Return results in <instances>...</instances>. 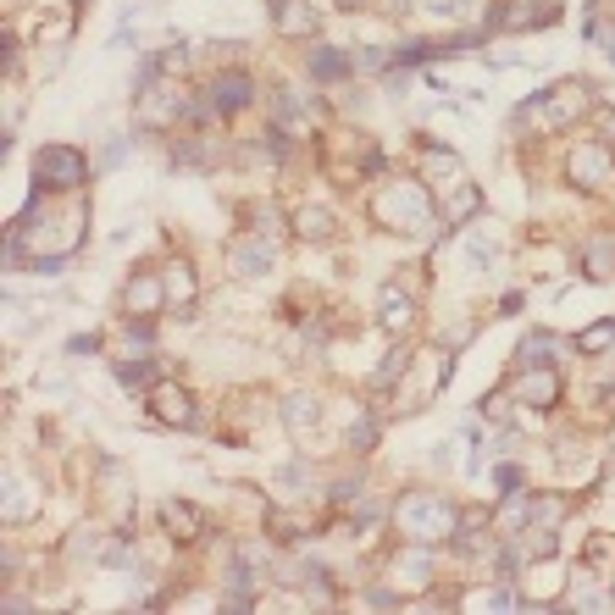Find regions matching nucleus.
Returning a JSON list of instances; mask_svg holds the SVG:
<instances>
[{
    "label": "nucleus",
    "mask_w": 615,
    "mask_h": 615,
    "mask_svg": "<svg viewBox=\"0 0 615 615\" xmlns=\"http://www.w3.org/2000/svg\"><path fill=\"white\" fill-rule=\"evenodd\" d=\"M161 521H167L172 538H183V543L205 532V510H200V505H189V499H167V505H161Z\"/></svg>",
    "instance_id": "obj_18"
},
{
    "label": "nucleus",
    "mask_w": 615,
    "mask_h": 615,
    "mask_svg": "<svg viewBox=\"0 0 615 615\" xmlns=\"http://www.w3.org/2000/svg\"><path fill=\"white\" fill-rule=\"evenodd\" d=\"M405 366H410V350H388V361L372 372V388H388L394 377H405Z\"/></svg>",
    "instance_id": "obj_28"
},
{
    "label": "nucleus",
    "mask_w": 615,
    "mask_h": 615,
    "mask_svg": "<svg viewBox=\"0 0 615 615\" xmlns=\"http://www.w3.org/2000/svg\"><path fill=\"white\" fill-rule=\"evenodd\" d=\"M527 521H543V527H555V521H560V499H532V505H527Z\"/></svg>",
    "instance_id": "obj_30"
},
{
    "label": "nucleus",
    "mask_w": 615,
    "mask_h": 615,
    "mask_svg": "<svg viewBox=\"0 0 615 615\" xmlns=\"http://www.w3.org/2000/svg\"><path fill=\"white\" fill-rule=\"evenodd\" d=\"M28 499H23V483H17V471H6V521H23Z\"/></svg>",
    "instance_id": "obj_29"
},
{
    "label": "nucleus",
    "mask_w": 615,
    "mask_h": 615,
    "mask_svg": "<svg viewBox=\"0 0 615 615\" xmlns=\"http://www.w3.org/2000/svg\"><path fill=\"white\" fill-rule=\"evenodd\" d=\"M377 322H383L388 333H405V327L416 322V300H410L405 289H394V283H388V289L377 294Z\"/></svg>",
    "instance_id": "obj_16"
},
{
    "label": "nucleus",
    "mask_w": 615,
    "mask_h": 615,
    "mask_svg": "<svg viewBox=\"0 0 615 615\" xmlns=\"http://www.w3.org/2000/svg\"><path fill=\"white\" fill-rule=\"evenodd\" d=\"M516 399H521V405H532V410L560 405V372H555V366H521Z\"/></svg>",
    "instance_id": "obj_6"
},
{
    "label": "nucleus",
    "mask_w": 615,
    "mask_h": 615,
    "mask_svg": "<svg viewBox=\"0 0 615 615\" xmlns=\"http://www.w3.org/2000/svg\"><path fill=\"white\" fill-rule=\"evenodd\" d=\"M577 344H566L560 333H527L516 350V366H555L560 355H571Z\"/></svg>",
    "instance_id": "obj_14"
},
{
    "label": "nucleus",
    "mask_w": 615,
    "mask_h": 615,
    "mask_svg": "<svg viewBox=\"0 0 615 615\" xmlns=\"http://www.w3.org/2000/svg\"><path fill=\"white\" fill-rule=\"evenodd\" d=\"M582 106H588V84H555L516 106V128H566Z\"/></svg>",
    "instance_id": "obj_3"
},
{
    "label": "nucleus",
    "mask_w": 615,
    "mask_h": 615,
    "mask_svg": "<svg viewBox=\"0 0 615 615\" xmlns=\"http://www.w3.org/2000/svg\"><path fill=\"white\" fill-rule=\"evenodd\" d=\"M566 172L582 183V189H599V183L615 178V156L604 145H577V150H571V161H566Z\"/></svg>",
    "instance_id": "obj_8"
},
{
    "label": "nucleus",
    "mask_w": 615,
    "mask_h": 615,
    "mask_svg": "<svg viewBox=\"0 0 615 615\" xmlns=\"http://www.w3.org/2000/svg\"><path fill=\"white\" fill-rule=\"evenodd\" d=\"M427 178H466L455 150H427Z\"/></svg>",
    "instance_id": "obj_27"
},
{
    "label": "nucleus",
    "mask_w": 615,
    "mask_h": 615,
    "mask_svg": "<svg viewBox=\"0 0 615 615\" xmlns=\"http://www.w3.org/2000/svg\"><path fill=\"white\" fill-rule=\"evenodd\" d=\"M394 521H399V532H405V538L433 543V538H455L460 510L449 505L444 494H433V488H410V494L394 505Z\"/></svg>",
    "instance_id": "obj_1"
},
{
    "label": "nucleus",
    "mask_w": 615,
    "mask_h": 615,
    "mask_svg": "<svg viewBox=\"0 0 615 615\" xmlns=\"http://www.w3.org/2000/svg\"><path fill=\"white\" fill-rule=\"evenodd\" d=\"M604 133H610V139H615V111H610V117H604Z\"/></svg>",
    "instance_id": "obj_40"
},
{
    "label": "nucleus",
    "mask_w": 615,
    "mask_h": 615,
    "mask_svg": "<svg viewBox=\"0 0 615 615\" xmlns=\"http://www.w3.org/2000/svg\"><path fill=\"white\" fill-rule=\"evenodd\" d=\"M161 300H167V283H161L156 272H133L128 289H122V311L128 316H156Z\"/></svg>",
    "instance_id": "obj_10"
},
{
    "label": "nucleus",
    "mask_w": 615,
    "mask_h": 615,
    "mask_svg": "<svg viewBox=\"0 0 615 615\" xmlns=\"http://www.w3.org/2000/svg\"><path fill=\"white\" fill-rule=\"evenodd\" d=\"M95 344H100L95 333H78V338H67V355H95Z\"/></svg>",
    "instance_id": "obj_34"
},
{
    "label": "nucleus",
    "mask_w": 615,
    "mask_h": 615,
    "mask_svg": "<svg viewBox=\"0 0 615 615\" xmlns=\"http://www.w3.org/2000/svg\"><path fill=\"white\" fill-rule=\"evenodd\" d=\"M161 283H167V300L172 305H189L194 289H200V283H194V272H189V261H172L167 272H161Z\"/></svg>",
    "instance_id": "obj_24"
},
{
    "label": "nucleus",
    "mask_w": 615,
    "mask_h": 615,
    "mask_svg": "<svg viewBox=\"0 0 615 615\" xmlns=\"http://www.w3.org/2000/svg\"><path fill=\"white\" fill-rule=\"evenodd\" d=\"M183 100H178V89L172 84H145L139 89V122H145V128H167V122H178L183 117Z\"/></svg>",
    "instance_id": "obj_7"
},
{
    "label": "nucleus",
    "mask_w": 615,
    "mask_h": 615,
    "mask_svg": "<svg viewBox=\"0 0 615 615\" xmlns=\"http://www.w3.org/2000/svg\"><path fill=\"white\" fill-rule=\"evenodd\" d=\"M377 222H383V228H399V233H422L427 222H433V194L416 178H394L377 194Z\"/></svg>",
    "instance_id": "obj_2"
},
{
    "label": "nucleus",
    "mask_w": 615,
    "mask_h": 615,
    "mask_svg": "<svg viewBox=\"0 0 615 615\" xmlns=\"http://www.w3.org/2000/svg\"><path fill=\"white\" fill-rule=\"evenodd\" d=\"M150 410H156V422H167V427H194V399H189V388H178V383H150Z\"/></svg>",
    "instance_id": "obj_9"
},
{
    "label": "nucleus",
    "mask_w": 615,
    "mask_h": 615,
    "mask_svg": "<svg viewBox=\"0 0 615 615\" xmlns=\"http://www.w3.org/2000/svg\"><path fill=\"white\" fill-rule=\"evenodd\" d=\"M205 95H211L217 111H244L255 100V78L250 73H217L211 84H205Z\"/></svg>",
    "instance_id": "obj_11"
},
{
    "label": "nucleus",
    "mask_w": 615,
    "mask_h": 615,
    "mask_svg": "<svg viewBox=\"0 0 615 615\" xmlns=\"http://www.w3.org/2000/svg\"><path fill=\"white\" fill-rule=\"evenodd\" d=\"M477 205H483V194L471 189V183H460L455 200H449V211H444V222H438V233H449V228H460L466 217H477Z\"/></svg>",
    "instance_id": "obj_22"
},
{
    "label": "nucleus",
    "mask_w": 615,
    "mask_h": 615,
    "mask_svg": "<svg viewBox=\"0 0 615 615\" xmlns=\"http://www.w3.org/2000/svg\"><path fill=\"white\" fill-rule=\"evenodd\" d=\"M466 261H471V266H488V261H494V250H488L483 239H471V244H466Z\"/></svg>",
    "instance_id": "obj_36"
},
{
    "label": "nucleus",
    "mask_w": 615,
    "mask_h": 615,
    "mask_svg": "<svg viewBox=\"0 0 615 615\" xmlns=\"http://www.w3.org/2000/svg\"><path fill=\"white\" fill-rule=\"evenodd\" d=\"M272 532H278V538H300V521H294V516H283V510H278V516H272Z\"/></svg>",
    "instance_id": "obj_37"
},
{
    "label": "nucleus",
    "mask_w": 615,
    "mask_h": 615,
    "mask_svg": "<svg viewBox=\"0 0 615 615\" xmlns=\"http://www.w3.org/2000/svg\"><path fill=\"white\" fill-rule=\"evenodd\" d=\"M488 23L494 28H549L555 23V6H549V0H510V6H499Z\"/></svg>",
    "instance_id": "obj_12"
},
{
    "label": "nucleus",
    "mask_w": 615,
    "mask_h": 615,
    "mask_svg": "<svg viewBox=\"0 0 615 615\" xmlns=\"http://www.w3.org/2000/svg\"><path fill=\"white\" fill-rule=\"evenodd\" d=\"M577 350H582V355H604V350H615V322H593L588 333H577Z\"/></svg>",
    "instance_id": "obj_26"
},
{
    "label": "nucleus",
    "mask_w": 615,
    "mask_h": 615,
    "mask_svg": "<svg viewBox=\"0 0 615 615\" xmlns=\"http://www.w3.org/2000/svg\"><path fill=\"white\" fill-rule=\"evenodd\" d=\"M333 499H338V505H350V499H361V477H344V483H333Z\"/></svg>",
    "instance_id": "obj_33"
},
{
    "label": "nucleus",
    "mask_w": 615,
    "mask_h": 615,
    "mask_svg": "<svg viewBox=\"0 0 615 615\" xmlns=\"http://www.w3.org/2000/svg\"><path fill=\"white\" fill-rule=\"evenodd\" d=\"M615 599H599V593H577V599H571V610H610Z\"/></svg>",
    "instance_id": "obj_35"
},
{
    "label": "nucleus",
    "mask_w": 615,
    "mask_h": 615,
    "mask_svg": "<svg viewBox=\"0 0 615 615\" xmlns=\"http://www.w3.org/2000/svg\"><path fill=\"white\" fill-rule=\"evenodd\" d=\"M111 372H117V383H122V388H150V383H161V377H156V361H150V355H133V361H117Z\"/></svg>",
    "instance_id": "obj_23"
},
{
    "label": "nucleus",
    "mask_w": 615,
    "mask_h": 615,
    "mask_svg": "<svg viewBox=\"0 0 615 615\" xmlns=\"http://www.w3.org/2000/svg\"><path fill=\"white\" fill-rule=\"evenodd\" d=\"M350 444H355V449H372V444H377V422H372V416H355Z\"/></svg>",
    "instance_id": "obj_31"
},
{
    "label": "nucleus",
    "mask_w": 615,
    "mask_h": 615,
    "mask_svg": "<svg viewBox=\"0 0 615 615\" xmlns=\"http://www.w3.org/2000/svg\"><path fill=\"white\" fill-rule=\"evenodd\" d=\"M294 233L311 239V244L333 239V211H322V205H300V211H294Z\"/></svg>",
    "instance_id": "obj_19"
},
{
    "label": "nucleus",
    "mask_w": 615,
    "mask_h": 615,
    "mask_svg": "<svg viewBox=\"0 0 615 615\" xmlns=\"http://www.w3.org/2000/svg\"><path fill=\"white\" fill-rule=\"evenodd\" d=\"M521 538L510 543V555L516 560H549L560 549V538H555V527H543V521H532V527H516Z\"/></svg>",
    "instance_id": "obj_17"
},
{
    "label": "nucleus",
    "mask_w": 615,
    "mask_h": 615,
    "mask_svg": "<svg viewBox=\"0 0 615 615\" xmlns=\"http://www.w3.org/2000/svg\"><path fill=\"white\" fill-rule=\"evenodd\" d=\"M582 266H588V278H593V283L615 278V239H593L588 250H582Z\"/></svg>",
    "instance_id": "obj_21"
},
{
    "label": "nucleus",
    "mask_w": 615,
    "mask_h": 615,
    "mask_svg": "<svg viewBox=\"0 0 615 615\" xmlns=\"http://www.w3.org/2000/svg\"><path fill=\"white\" fill-rule=\"evenodd\" d=\"M316 416H322L316 394H289V399H283V427H289V433H305V427H316Z\"/></svg>",
    "instance_id": "obj_20"
},
{
    "label": "nucleus",
    "mask_w": 615,
    "mask_h": 615,
    "mask_svg": "<svg viewBox=\"0 0 615 615\" xmlns=\"http://www.w3.org/2000/svg\"><path fill=\"white\" fill-rule=\"evenodd\" d=\"M455 549H460V555H483V549H494V538H488V516L483 521H460V527H455Z\"/></svg>",
    "instance_id": "obj_25"
},
{
    "label": "nucleus",
    "mask_w": 615,
    "mask_h": 615,
    "mask_svg": "<svg viewBox=\"0 0 615 615\" xmlns=\"http://www.w3.org/2000/svg\"><path fill=\"white\" fill-rule=\"evenodd\" d=\"M272 23H278V34L283 39H305V34H316V6L311 0H272Z\"/></svg>",
    "instance_id": "obj_13"
},
{
    "label": "nucleus",
    "mask_w": 615,
    "mask_h": 615,
    "mask_svg": "<svg viewBox=\"0 0 615 615\" xmlns=\"http://www.w3.org/2000/svg\"><path fill=\"white\" fill-rule=\"evenodd\" d=\"M255 228L272 239V233H278V211H272V205H261V211H255Z\"/></svg>",
    "instance_id": "obj_38"
},
{
    "label": "nucleus",
    "mask_w": 615,
    "mask_h": 615,
    "mask_svg": "<svg viewBox=\"0 0 615 615\" xmlns=\"http://www.w3.org/2000/svg\"><path fill=\"white\" fill-rule=\"evenodd\" d=\"M84 178H89V161H84V150H73V145H45L34 156L39 189H78Z\"/></svg>",
    "instance_id": "obj_4"
},
{
    "label": "nucleus",
    "mask_w": 615,
    "mask_h": 615,
    "mask_svg": "<svg viewBox=\"0 0 615 615\" xmlns=\"http://www.w3.org/2000/svg\"><path fill=\"white\" fill-rule=\"evenodd\" d=\"M305 73H311L316 84H338V78L355 73V61L344 56V50H333V45H311V56H305Z\"/></svg>",
    "instance_id": "obj_15"
},
{
    "label": "nucleus",
    "mask_w": 615,
    "mask_h": 615,
    "mask_svg": "<svg viewBox=\"0 0 615 615\" xmlns=\"http://www.w3.org/2000/svg\"><path fill=\"white\" fill-rule=\"evenodd\" d=\"M228 266L239 272V278H266L272 272V239H261V228L244 233V239L228 244Z\"/></svg>",
    "instance_id": "obj_5"
},
{
    "label": "nucleus",
    "mask_w": 615,
    "mask_h": 615,
    "mask_svg": "<svg viewBox=\"0 0 615 615\" xmlns=\"http://www.w3.org/2000/svg\"><path fill=\"white\" fill-rule=\"evenodd\" d=\"M499 488H505V494H516V488H521V471L516 466H499Z\"/></svg>",
    "instance_id": "obj_39"
},
{
    "label": "nucleus",
    "mask_w": 615,
    "mask_h": 615,
    "mask_svg": "<svg viewBox=\"0 0 615 615\" xmlns=\"http://www.w3.org/2000/svg\"><path fill=\"white\" fill-rule=\"evenodd\" d=\"M100 560H106V566H128V560H133V543L128 538H111L106 549H100Z\"/></svg>",
    "instance_id": "obj_32"
}]
</instances>
